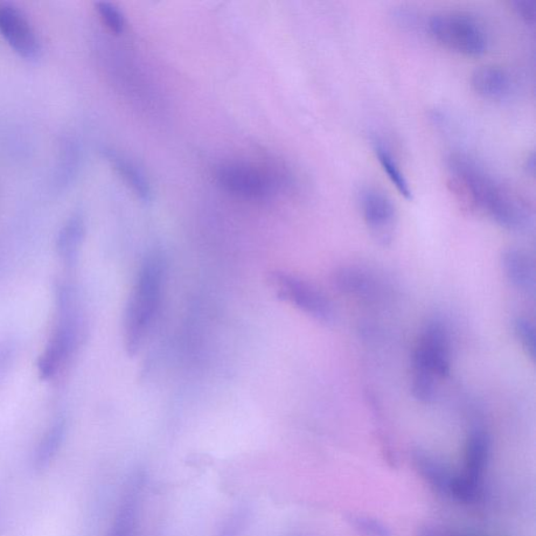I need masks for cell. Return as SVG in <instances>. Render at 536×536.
I'll list each match as a JSON object with an SVG mask.
<instances>
[{
  "instance_id": "6da1fadb",
  "label": "cell",
  "mask_w": 536,
  "mask_h": 536,
  "mask_svg": "<svg viewBox=\"0 0 536 536\" xmlns=\"http://www.w3.org/2000/svg\"><path fill=\"white\" fill-rule=\"evenodd\" d=\"M164 264L157 253L146 258L132 288L124 319L125 347L131 357L141 349L161 305Z\"/></svg>"
},
{
  "instance_id": "7a4b0ae2",
  "label": "cell",
  "mask_w": 536,
  "mask_h": 536,
  "mask_svg": "<svg viewBox=\"0 0 536 536\" xmlns=\"http://www.w3.org/2000/svg\"><path fill=\"white\" fill-rule=\"evenodd\" d=\"M448 185L462 207L487 214L499 193L501 183L473 159L460 153L448 159Z\"/></svg>"
},
{
  "instance_id": "3957f363",
  "label": "cell",
  "mask_w": 536,
  "mask_h": 536,
  "mask_svg": "<svg viewBox=\"0 0 536 536\" xmlns=\"http://www.w3.org/2000/svg\"><path fill=\"white\" fill-rule=\"evenodd\" d=\"M59 322L38 361L41 379H51L76 350L80 337V322L75 309L72 288H61L58 295Z\"/></svg>"
},
{
  "instance_id": "277c9868",
  "label": "cell",
  "mask_w": 536,
  "mask_h": 536,
  "mask_svg": "<svg viewBox=\"0 0 536 536\" xmlns=\"http://www.w3.org/2000/svg\"><path fill=\"white\" fill-rule=\"evenodd\" d=\"M431 37L444 47L466 56H479L486 51L485 32L475 19L461 13L442 12L429 19Z\"/></svg>"
},
{
  "instance_id": "5b68a950",
  "label": "cell",
  "mask_w": 536,
  "mask_h": 536,
  "mask_svg": "<svg viewBox=\"0 0 536 536\" xmlns=\"http://www.w3.org/2000/svg\"><path fill=\"white\" fill-rule=\"evenodd\" d=\"M219 185L237 197L263 201L280 189L284 177L248 163H227L216 172Z\"/></svg>"
},
{
  "instance_id": "8992f818",
  "label": "cell",
  "mask_w": 536,
  "mask_h": 536,
  "mask_svg": "<svg viewBox=\"0 0 536 536\" xmlns=\"http://www.w3.org/2000/svg\"><path fill=\"white\" fill-rule=\"evenodd\" d=\"M490 452V440L486 431L482 429L472 430L466 442L463 472L452 478L451 498L463 504L476 502L481 492Z\"/></svg>"
},
{
  "instance_id": "52a82bcc",
  "label": "cell",
  "mask_w": 536,
  "mask_h": 536,
  "mask_svg": "<svg viewBox=\"0 0 536 536\" xmlns=\"http://www.w3.org/2000/svg\"><path fill=\"white\" fill-rule=\"evenodd\" d=\"M268 283L280 300L296 306L318 321H332L334 312L329 298L308 281L284 271H273L268 277Z\"/></svg>"
},
{
  "instance_id": "ba28073f",
  "label": "cell",
  "mask_w": 536,
  "mask_h": 536,
  "mask_svg": "<svg viewBox=\"0 0 536 536\" xmlns=\"http://www.w3.org/2000/svg\"><path fill=\"white\" fill-rule=\"evenodd\" d=\"M414 370L445 378L450 371V343L445 326L430 322L421 333L414 353Z\"/></svg>"
},
{
  "instance_id": "9c48e42d",
  "label": "cell",
  "mask_w": 536,
  "mask_h": 536,
  "mask_svg": "<svg viewBox=\"0 0 536 536\" xmlns=\"http://www.w3.org/2000/svg\"><path fill=\"white\" fill-rule=\"evenodd\" d=\"M0 34L14 52L27 61L40 58V40L29 18L15 5L0 3Z\"/></svg>"
},
{
  "instance_id": "30bf717a",
  "label": "cell",
  "mask_w": 536,
  "mask_h": 536,
  "mask_svg": "<svg viewBox=\"0 0 536 536\" xmlns=\"http://www.w3.org/2000/svg\"><path fill=\"white\" fill-rule=\"evenodd\" d=\"M359 205L366 225L381 245L392 241L396 226V210L385 193L375 187H366L359 194Z\"/></svg>"
},
{
  "instance_id": "8fae6325",
  "label": "cell",
  "mask_w": 536,
  "mask_h": 536,
  "mask_svg": "<svg viewBox=\"0 0 536 536\" xmlns=\"http://www.w3.org/2000/svg\"><path fill=\"white\" fill-rule=\"evenodd\" d=\"M143 485L144 476L141 472L131 477L108 536H137Z\"/></svg>"
},
{
  "instance_id": "7c38bea8",
  "label": "cell",
  "mask_w": 536,
  "mask_h": 536,
  "mask_svg": "<svg viewBox=\"0 0 536 536\" xmlns=\"http://www.w3.org/2000/svg\"><path fill=\"white\" fill-rule=\"evenodd\" d=\"M505 275L513 287L525 292L535 290V268L531 258L523 250L510 248L502 257Z\"/></svg>"
},
{
  "instance_id": "4fadbf2b",
  "label": "cell",
  "mask_w": 536,
  "mask_h": 536,
  "mask_svg": "<svg viewBox=\"0 0 536 536\" xmlns=\"http://www.w3.org/2000/svg\"><path fill=\"white\" fill-rule=\"evenodd\" d=\"M415 469L420 477L426 481L430 489L436 492L450 496V490L452 481L450 471L441 461L424 450H416L413 454Z\"/></svg>"
},
{
  "instance_id": "5bb4252c",
  "label": "cell",
  "mask_w": 536,
  "mask_h": 536,
  "mask_svg": "<svg viewBox=\"0 0 536 536\" xmlns=\"http://www.w3.org/2000/svg\"><path fill=\"white\" fill-rule=\"evenodd\" d=\"M471 86L475 92L487 99H501L510 92V76L502 68L482 66L471 75Z\"/></svg>"
},
{
  "instance_id": "9a60e30c",
  "label": "cell",
  "mask_w": 536,
  "mask_h": 536,
  "mask_svg": "<svg viewBox=\"0 0 536 536\" xmlns=\"http://www.w3.org/2000/svg\"><path fill=\"white\" fill-rule=\"evenodd\" d=\"M86 237V224L80 214H74L61 228L57 242L58 255L67 266H74Z\"/></svg>"
},
{
  "instance_id": "2e32d148",
  "label": "cell",
  "mask_w": 536,
  "mask_h": 536,
  "mask_svg": "<svg viewBox=\"0 0 536 536\" xmlns=\"http://www.w3.org/2000/svg\"><path fill=\"white\" fill-rule=\"evenodd\" d=\"M103 155L110 165L114 167L118 176L124 179V182L131 187V190L138 197L144 201H149L151 199L152 193L148 179L146 178L145 174L135 163L118 155L115 150L104 149Z\"/></svg>"
},
{
  "instance_id": "e0dca14e",
  "label": "cell",
  "mask_w": 536,
  "mask_h": 536,
  "mask_svg": "<svg viewBox=\"0 0 536 536\" xmlns=\"http://www.w3.org/2000/svg\"><path fill=\"white\" fill-rule=\"evenodd\" d=\"M334 284L344 294L361 298L373 297L378 292V281L369 271L359 268H343L334 276Z\"/></svg>"
},
{
  "instance_id": "ac0fdd59",
  "label": "cell",
  "mask_w": 536,
  "mask_h": 536,
  "mask_svg": "<svg viewBox=\"0 0 536 536\" xmlns=\"http://www.w3.org/2000/svg\"><path fill=\"white\" fill-rule=\"evenodd\" d=\"M66 433V422L65 419H58L47 430L38 445L36 456H35V469L44 470L50 465L64 443Z\"/></svg>"
},
{
  "instance_id": "d6986e66",
  "label": "cell",
  "mask_w": 536,
  "mask_h": 536,
  "mask_svg": "<svg viewBox=\"0 0 536 536\" xmlns=\"http://www.w3.org/2000/svg\"><path fill=\"white\" fill-rule=\"evenodd\" d=\"M59 159L57 166V172H56V178H57V185L66 187L75 177L76 169H78L80 162V148L78 144L72 140V138H66L60 144Z\"/></svg>"
},
{
  "instance_id": "ffe728a7",
  "label": "cell",
  "mask_w": 536,
  "mask_h": 536,
  "mask_svg": "<svg viewBox=\"0 0 536 536\" xmlns=\"http://www.w3.org/2000/svg\"><path fill=\"white\" fill-rule=\"evenodd\" d=\"M375 152L376 157H379L382 169L388 174V177L396 187L397 191L407 199L412 198V189H410L405 174L402 173L399 165L395 161L391 152H389L384 145L379 143L375 144Z\"/></svg>"
},
{
  "instance_id": "44dd1931",
  "label": "cell",
  "mask_w": 536,
  "mask_h": 536,
  "mask_svg": "<svg viewBox=\"0 0 536 536\" xmlns=\"http://www.w3.org/2000/svg\"><path fill=\"white\" fill-rule=\"evenodd\" d=\"M96 10L102 24L111 34L118 36L124 32L126 23H125L123 13L116 5L107 2H100L96 4Z\"/></svg>"
},
{
  "instance_id": "7402d4cb",
  "label": "cell",
  "mask_w": 536,
  "mask_h": 536,
  "mask_svg": "<svg viewBox=\"0 0 536 536\" xmlns=\"http://www.w3.org/2000/svg\"><path fill=\"white\" fill-rule=\"evenodd\" d=\"M515 334L531 358H535L536 334L534 325L527 319H519L514 326Z\"/></svg>"
},
{
  "instance_id": "603a6c76",
  "label": "cell",
  "mask_w": 536,
  "mask_h": 536,
  "mask_svg": "<svg viewBox=\"0 0 536 536\" xmlns=\"http://www.w3.org/2000/svg\"><path fill=\"white\" fill-rule=\"evenodd\" d=\"M349 521L357 531L366 536H392L389 528L379 520L363 517V515H353Z\"/></svg>"
},
{
  "instance_id": "cb8c5ba5",
  "label": "cell",
  "mask_w": 536,
  "mask_h": 536,
  "mask_svg": "<svg viewBox=\"0 0 536 536\" xmlns=\"http://www.w3.org/2000/svg\"><path fill=\"white\" fill-rule=\"evenodd\" d=\"M513 10L518 16L528 25L533 26L536 20V2L535 0H514L512 2Z\"/></svg>"
},
{
  "instance_id": "d4e9b609",
  "label": "cell",
  "mask_w": 536,
  "mask_h": 536,
  "mask_svg": "<svg viewBox=\"0 0 536 536\" xmlns=\"http://www.w3.org/2000/svg\"><path fill=\"white\" fill-rule=\"evenodd\" d=\"M12 347L9 343H0V375L4 374L11 363Z\"/></svg>"
},
{
  "instance_id": "484cf974",
  "label": "cell",
  "mask_w": 536,
  "mask_h": 536,
  "mask_svg": "<svg viewBox=\"0 0 536 536\" xmlns=\"http://www.w3.org/2000/svg\"><path fill=\"white\" fill-rule=\"evenodd\" d=\"M419 536H448L441 529L434 526H424L420 529Z\"/></svg>"
},
{
  "instance_id": "4316f807",
  "label": "cell",
  "mask_w": 536,
  "mask_h": 536,
  "mask_svg": "<svg viewBox=\"0 0 536 536\" xmlns=\"http://www.w3.org/2000/svg\"><path fill=\"white\" fill-rule=\"evenodd\" d=\"M527 170L531 171L532 174L534 173V157L533 155L527 159Z\"/></svg>"
}]
</instances>
